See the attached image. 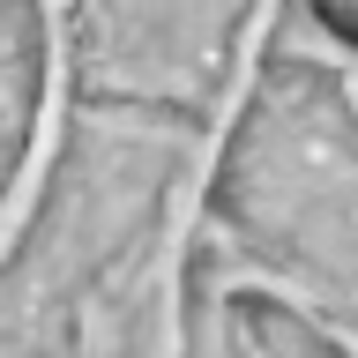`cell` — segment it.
Listing matches in <instances>:
<instances>
[{
    "instance_id": "cell-1",
    "label": "cell",
    "mask_w": 358,
    "mask_h": 358,
    "mask_svg": "<svg viewBox=\"0 0 358 358\" xmlns=\"http://www.w3.org/2000/svg\"><path fill=\"white\" fill-rule=\"evenodd\" d=\"M15 8H22V0H0V38H8V22H15Z\"/></svg>"
}]
</instances>
